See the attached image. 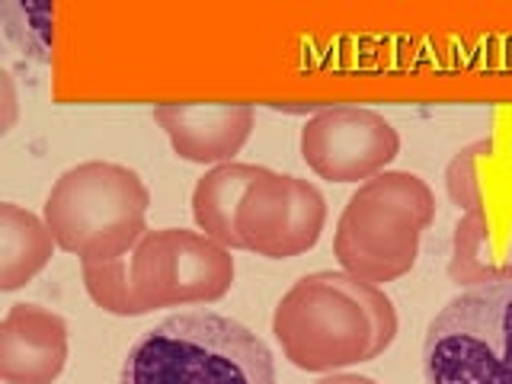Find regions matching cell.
I'll list each match as a JSON object with an SVG mask.
<instances>
[{
  "instance_id": "1",
  "label": "cell",
  "mask_w": 512,
  "mask_h": 384,
  "mask_svg": "<svg viewBox=\"0 0 512 384\" xmlns=\"http://www.w3.org/2000/svg\"><path fill=\"white\" fill-rule=\"evenodd\" d=\"M119 384H276V359L237 320L180 311L128 346Z\"/></svg>"
},
{
  "instance_id": "2",
  "label": "cell",
  "mask_w": 512,
  "mask_h": 384,
  "mask_svg": "<svg viewBox=\"0 0 512 384\" xmlns=\"http://www.w3.org/2000/svg\"><path fill=\"white\" fill-rule=\"evenodd\" d=\"M436 218V196L410 170H384L349 196L333 234L346 276L384 285L416 266L420 240Z\"/></svg>"
},
{
  "instance_id": "3",
  "label": "cell",
  "mask_w": 512,
  "mask_h": 384,
  "mask_svg": "<svg viewBox=\"0 0 512 384\" xmlns=\"http://www.w3.org/2000/svg\"><path fill=\"white\" fill-rule=\"evenodd\" d=\"M151 192L132 167L87 160L64 170L45 199V224L58 250L90 260H116L148 234Z\"/></svg>"
},
{
  "instance_id": "4",
  "label": "cell",
  "mask_w": 512,
  "mask_h": 384,
  "mask_svg": "<svg viewBox=\"0 0 512 384\" xmlns=\"http://www.w3.org/2000/svg\"><path fill=\"white\" fill-rule=\"evenodd\" d=\"M272 333L285 359L301 372L330 375L378 359L375 324L359 279L346 272H311L272 311Z\"/></svg>"
},
{
  "instance_id": "5",
  "label": "cell",
  "mask_w": 512,
  "mask_h": 384,
  "mask_svg": "<svg viewBox=\"0 0 512 384\" xmlns=\"http://www.w3.org/2000/svg\"><path fill=\"white\" fill-rule=\"evenodd\" d=\"M426 384H512V285H480L429 320Z\"/></svg>"
},
{
  "instance_id": "6",
  "label": "cell",
  "mask_w": 512,
  "mask_h": 384,
  "mask_svg": "<svg viewBox=\"0 0 512 384\" xmlns=\"http://www.w3.org/2000/svg\"><path fill=\"white\" fill-rule=\"evenodd\" d=\"M234 272L231 247L202 231L157 228L132 250V276L144 314L221 301L231 292Z\"/></svg>"
},
{
  "instance_id": "7",
  "label": "cell",
  "mask_w": 512,
  "mask_h": 384,
  "mask_svg": "<svg viewBox=\"0 0 512 384\" xmlns=\"http://www.w3.org/2000/svg\"><path fill=\"white\" fill-rule=\"evenodd\" d=\"M327 224V202L320 189L298 176L266 170L250 183L237 208L240 250L292 260L308 253Z\"/></svg>"
},
{
  "instance_id": "8",
  "label": "cell",
  "mask_w": 512,
  "mask_h": 384,
  "mask_svg": "<svg viewBox=\"0 0 512 384\" xmlns=\"http://www.w3.org/2000/svg\"><path fill=\"white\" fill-rule=\"evenodd\" d=\"M400 154L397 128L375 109L327 106L301 128V157L327 183H368Z\"/></svg>"
},
{
  "instance_id": "9",
  "label": "cell",
  "mask_w": 512,
  "mask_h": 384,
  "mask_svg": "<svg viewBox=\"0 0 512 384\" xmlns=\"http://www.w3.org/2000/svg\"><path fill=\"white\" fill-rule=\"evenodd\" d=\"M154 122L164 128L173 151L189 164L221 167L250 141L256 109L250 103H160Z\"/></svg>"
},
{
  "instance_id": "10",
  "label": "cell",
  "mask_w": 512,
  "mask_h": 384,
  "mask_svg": "<svg viewBox=\"0 0 512 384\" xmlns=\"http://www.w3.org/2000/svg\"><path fill=\"white\" fill-rule=\"evenodd\" d=\"M68 365V324L42 304H13L0 320V381L52 384Z\"/></svg>"
},
{
  "instance_id": "11",
  "label": "cell",
  "mask_w": 512,
  "mask_h": 384,
  "mask_svg": "<svg viewBox=\"0 0 512 384\" xmlns=\"http://www.w3.org/2000/svg\"><path fill=\"white\" fill-rule=\"evenodd\" d=\"M445 189L464 215H512V144L480 138L445 167Z\"/></svg>"
},
{
  "instance_id": "12",
  "label": "cell",
  "mask_w": 512,
  "mask_h": 384,
  "mask_svg": "<svg viewBox=\"0 0 512 384\" xmlns=\"http://www.w3.org/2000/svg\"><path fill=\"white\" fill-rule=\"evenodd\" d=\"M448 279L464 288L512 285V215H461Z\"/></svg>"
},
{
  "instance_id": "13",
  "label": "cell",
  "mask_w": 512,
  "mask_h": 384,
  "mask_svg": "<svg viewBox=\"0 0 512 384\" xmlns=\"http://www.w3.org/2000/svg\"><path fill=\"white\" fill-rule=\"evenodd\" d=\"M55 247L45 218L16 202L0 205V292H16L36 279L52 263Z\"/></svg>"
},
{
  "instance_id": "14",
  "label": "cell",
  "mask_w": 512,
  "mask_h": 384,
  "mask_svg": "<svg viewBox=\"0 0 512 384\" xmlns=\"http://www.w3.org/2000/svg\"><path fill=\"white\" fill-rule=\"evenodd\" d=\"M263 173V167L253 164H221L205 170V176L192 189V218H196L199 231L208 234L218 244L240 250L237 237V208L250 183Z\"/></svg>"
},
{
  "instance_id": "15",
  "label": "cell",
  "mask_w": 512,
  "mask_h": 384,
  "mask_svg": "<svg viewBox=\"0 0 512 384\" xmlns=\"http://www.w3.org/2000/svg\"><path fill=\"white\" fill-rule=\"evenodd\" d=\"M80 276H84V288L96 308H103L116 317H141L144 314L138 292H135L132 253L116 256V260L80 263Z\"/></svg>"
},
{
  "instance_id": "16",
  "label": "cell",
  "mask_w": 512,
  "mask_h": 384,
  "mask_svg": "<svg viewBox=\"0 0 512 384\" xmlns=\"http://www.w3.org/2000/svg\"><path fill=\"white\" fill-rule=\"evenodd\" d=\"M359 292L368 314H372V324H375V343H378V356L397 340V311H394V301L384 295L381 285L372 282H362L359 279Z\"/></svg>"
},
{
  "instance_id": "17",
  "label": "cell",
  "mask_w": 512,
  "mask_h": 384,
  "mask_svg": "<svg viewBox=\"0 0 512 384\" xmlns=\"http://www.w3.org/2000/svg\"><path fill=\"white\" fill-rule=\"evenodd\" d=\"M16 112H20V106H16L13 74L4 71V74H0V132H10L13 122H16Z\"/></svg>"
},
{
  "instance_id": "18",
  "label": "cell",
  "mask_w": 512,
  "mask_h": 384,
  "mask_svg": "<svg viewBox=\"0 0 512 384\" xmlns=\"http://www.w3.org/2000/svg\"><path fill=\"white\" fill-rule=\"evenodd\" d=\"M314 384H378L375 378H368V375H352V372H330L324 375L320 381Z\"/></svg>"
}]
</instances>
